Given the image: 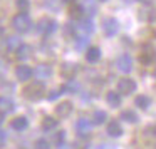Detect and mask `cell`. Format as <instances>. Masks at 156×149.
Wrapping results in <instances>:
<instances>
[{"instance_id":"27","label":"cell","mask_w":156,"mask_h":149,"mask_svg":"<svg viewBox=\"0 0 156 149\" xmlns=\"http://www.w3.org/2000/svg\"><path fill=\"white\" fill-rule=\"evenodd\" d=\"M15 5L20 12H27L29 7H30V2L29 0H15Z\"/></svg>"},{"instance_id":"16","label":"cell","mask_w":156,"mask_h":149,"mask_svg":"<svg viewBox=\"0 0 156 149\" xmlns=\"http://www.w3.org/2000/svg\"><path fill=\"white\" fill-rule=\"evenodd\" d=\"M122 127H121V124H119L118 121H111L108 124V134L111 136V137H121L122 136Z\"/></svg>"},{"instance_id":"22","label":"cell","mask_w":156,"mask_h":149,"mask_svg":"<svg viewBox=\"0 0 156 149\" xmlns=\"http://www.w3.org/2000/svg\"><path fill=\"white\" fill-rule=\"evenodd\" d=\"M119 117H121L122 121L129 122V124H134V122H138V114H136V112H133V111H129V109H128V111H122Z\"/></svg>"},{"instance_id":"18","label":"cell","mask_w":156,"mask_h":149,"mask_svg":"<svg viewBox=\"0 0 156 149\" xmlns=\"http://www.w3.org/2000/svg\"><path fill=\"white\" fill-rule=\"evenodd\" d=\"M14 109H15V106H14V102H12V99L0 97V112L7 114V112H12Z\"/></svg>"},{"instance_id":"29","label":"cell","mask_w":156,"mask_h":149,"mask_svg":"<svg viewBox=\"0 0 156 149\" xmlns=\"http://www.w3.org/2000/svg\"><path fill=\"white\" fill-rule=\"evenodd\" d=\"M35 149H51V144H49L47 139H39L35 142Z\"/></svg>"},{"instance_id":"20","label":"cell","mask_w":156,"mask_h":149,"mask_svg":"<svg viewBox=\"0 0 156 149\" xmlns=\"http://www.w3.org/2000/svg\"><path fill=\"white\" fill-rule=\"evenodd\" d=\"M79 30H82L86 35H87V34H92V32H94V24H92L91 19H81Z\"/></svg>"},{"instance_id":"9","label":"cell","mask_w":156,"mask_h":149,"mask_svg":"<svg viewBox=\"0 0 156 149\" xmlns=\"http://www.w3.org/2000/svg\"><path fill=\"white\" fill-rule=\"evenodd\" d=\"M76 72H77V64H74V62H64V64L61 65V75L66 79H74Z\"/></svg>"},{"instance_id":"34","label":"cell","mask_w":156,"mask_h":149,"mask_svg":"<svg viewBox=\"0 0 156 149\" xmlns=\"http://www.w3.org/2000/svg\"><path fill=\"white\" fill-rule=\"evenodd\" d=\"M4 71H5V67H4V64H0V75L4 74Z\"/></svg>"},{"instance_id":"24","label":"cell","mask_w":156,"mask_h":149,"mask_svg":"<svg viewBox=\"0 0 156 149\" xmlns=\"http://www.w3.org/2000/svg\"><path fill=\"white\" fill-rule=\"evenodd\" d=\"M55 126H57V119L51 117V116H45V117L42 119V129H44V131H52Z\"/></svg>"},{"instance_id":"19","label":"cell","mask_w":156,"mask_h":149,"mask_svg":"<svg viewBox=\"0 0 156 149\" xmlns=\"http://www.w3.org/2000/svg\"><path fill=\"white\" fill-rule=\"evenodd\" d=\"M10 126H12V129H15V131H24V129H27L29 121L24 117V116H20V117H15Z\"/></svg>"},{"instance_id":"37","label":"cell","mask_w":156,"mask_h":149,"mask_svg":"<svg viewBox=\"0 0 156 149\" xmlns=\"http://www.w3.org/2000/svg\"><path fill=\"white\" fill-rule=\"evenodd\" d=\"M98 2H108V0H98Z\"/></svg>"},{"instance_id":"10","label":"cell","mask_w":156,"mask_h":149,"mask_svg":"<svg viewBox=\"0 0 156 149\" xmlns=\"http://www.w3.org/2000/svg\"><path fill=\"white\" fill-rule=\"evenodd\" d=\"M32 74H34V71H32L29 65H17V69H15V77L20 82L29 81V79L32 77Z\"/></svg>"},{"instance_id":"25","label":"cell","mask_w":156,"mask_h":149,"mask_svg":"<svg viewBox=\"0 0 156 149\" xmlns=\"http://www.w3.org/2000/svg\"><path fill=\"white\" fill-rule=\"evenodd\" d=\"M19 45H20V39H19V37H9V39H7V47H9V50H17Z\"/></svg>"},{"instance_id":"31","label":"cell","mask_w":156,"mask_h":149,"mask_svg":"<svg viewBox=\"0 0 156 149\" xmlns=\"http://www.w3.org/2000/svg\"><path fill=\"white\" fill-rule=\"evenodd\" d=\"M5 142H7V134H5L4 131H0V147L5 146Z\"/></svg>"},{"instance_id":"1","label":"cell","mask_w":156,"mask_h":149,"mask_svg":"<svg viewBox=\"0 0 156 149\" xmlns=\"http://www.w3.org/2000/svg\"><path fill=\"white\" fill-rule=\"evenodd\" d=\"M45 94V85L42 81H35L30 82L29 85L24 87V97L29 101H41Z\"/></svg>"},{"instance_id":"23","label":"cell","mask_w":156,"mask_h":149,"mask_svg":"<svg viewBox=\"0 0 156 149\" xmlns=\"http://www.w3.org/2000/svg\"><path fill=\"white\" fill-rule=\"evenodd\" d=\"M15 52H17V57L24 61V59H29V57H30V52H32V49L29 47V45H24V44H20V45L17 47V50H15Z\"/></svg>"},{"instance_id":"17","label":"cell","mask_w":156,"mask_h":149,"mask_svg":"<svg viewBox=\"0 0 156 149\" xmlns=\"http://www.w3.org/2000/svg\"><path fill=\"white\" fill-rule=\"evenodd\" d=\"M134 106L138 109H141V111H146V109L151 106V97H148V95H144V94L138 95V97L134 99Z\"/></svg>"},{"instance_id":"7","label":"cell","mask_w":156,"mask_h":149,"mask_svg":"<svg viewBox=\"0 0 156 149\" xmlns=\"http://www.w3.org/2000/svg\"><path fill=\"white\" fill-rule=\"evenodd\" d=\"M116 67H118V71L124 72V74H128V72H131L133 69V59L129 54H121L118 57V61H116Z\"/></svg>"},{"instance_id":"33","label":"cell","mask_w":156,"mask_h":149,"mask_svg":"<svg viewBox=\"0 0 156 149\" xmlns=\"http://www.w3.org/2000/svg\"><path fill=\"white\" fill-rule=\"evenodd\" d=\"M149 131H151V136H154V137H156V124H153L151 127H149Z\"/></svg>"},{"instance_id":"32","label":"cell","mask_w":156,"mask_h":149,"mask_svg":"<svg viewBox=\"0 0 156 149\" xmlns=\"http://www.w3.org/2000/svg\"><path fill=\"white\" fill-rule=\"evenodd\" d=\"M99 149H116V146H111V144H102Z\"/></svg>"},{"instance_id":"3","label":"cell","mask_w":156,"mask_h":149,"mask_svg":"<svg viewBox=\"0 0 156 149\" xmlns=\"http://www.w3.org/2000/svg\"><path fill=\"white\" fill-rule=\"evenodd\" d=\"M139 61L143 62L144 65H151L156 62V50L153 45L146 44L143 45V50H141V55H139Z\"/></svg>"},{"instance_id":"8","label":"cell","mask_w":156,"mask_h":149,"mask_svg":"<svg viewBox=\"0 0 156 149\" xmlns=\"http://www.w3.org/2000/svg\"><path fill=\"white\" fill-rule=\"evenodd\" d=\"M76 129H77V134L81 136V137H86V136H89V132H91V129H92V122L87 121L86 117H82L76 122Z\"/></svg>"},{"instance_id":"30","label":"cell","mask_w":156,"mask_h":149,"mask_svg":"<svg viewBox=\"0 0 156 149\" xmlns=\"http://www.w3.org/2000/svg\"><path fill=\"white\" fill-rule=\"evenodd\" d=\"M61 94H64V92H62V89H55V91H52V94H49V99H51V101H54V99L59 97Z\"/></svg>"},{"instance_id":"28","label":"cell","mask_w":156,"mask_h":149,"mask_svg":"<svg viewBox=\"0 0 156 149\" xmlns=\"http://www.w3.org/2000/svg\"><path fill=\"white\" fill-rule=\"evenodd\" d=\"M87 44H89L87 35H82V37H77V40H76V45H77V49H84V47H87Z\"/></svg>"},{"instance_id":"15","label":"cell","mask_w":156,"mask_h":149,"mask_svg":"<svg viewBox=\"0 0 156 149\" xmlns=\"http://www.w3.org/2000/svg\"><path fill=\"white\" fill-rule=\"evenodd\" d=\"M106 102H108L112 109L119 107V106H121V94H119V92H114V91H109L108 94H106Z\"/></svg>"},{"instance_id":"2","label":"cell","mask_w":156,"mask_h":149,"mask_svg":"<svg viewBox=\"0 0 156 149\" xmlns=\"http://www.w3.org/2000/svg\"><path fill=\"white\" fill-rule=\"evenodd\" d=\"M12 27H14V30H17L19 34H25V32L30 30L32 20L25 12H20V14L14 15V19H12Z\"/></svg>"},{"instance_id":"11","label":"cell","mask_w":156,"mask_h":149,"mask_svg":"<svg viewBox=\"0 0 156 149\" xmlns=\"http://www.w3.org/2000/svg\"><path fill=\"white\" fill-rule=\"evenodd\" d=\"M34 75L37 79H41V81H44V79H49L52 75V69H51V65H47V64H41V65H37V69L34 71Z\"/></svg>"},{"instance_id":"26","label":"cell","mask_w":156,"mask_h":149,"mask_svg":"<svg viewBox=\"0 0 156 149\" xmlns=\"http://www.w3.org/2000/svg\"><path fill=\"white\" fill-rule=\"evenodd\" d=\"M69 12H71V17L72 19H77V20H81L82 15H84V14H82L81 5H74V7H71V10H69Z\"/></svg>"},{"instance_id":"14","label":"cell","mask_w":156,"mask_h":149,"mask_svg":"<svg viewBox=\"0 0 156 149\" xmlns=\"http://www.w3.org/2000/svg\"><path fill=\"white\" fill-rule=\"evenodd\" d=\"M71 112H72V104L69 101H64V102L55 106V114H57L59 117H67Z\"/></svg>"},{"instance_id":"39","label":"cell","mask_w":156,"mask_h":149,"mask_svg":"<svg viewBox=\"0 0 156 149\" xmlns=\"http://www.w3.org/2000/svg\"><path fill=\"white\" fill-rule=\"evenodd\" d=\"M153 75H154V77H156V72H154V74H153Z\"/></svg>"},{"instance_id":"6","label":"cell","mask_w":156,"mask_h":149,"mask_svg":"<svg viewBox=\"0 0 156 149\" xmlns=\"http://www.w3.org/2000/svg\"><path fill=\"white\" fill-rule=\"evenodd\" d=\"M102 30H104V34L106 35H109V37H112V35H116L118 34V30H119V22L116 20L114 17H106V19H102Z\"/></svg>"},{"instance_id":"12","label":"cell","mask_w":156,"mask_h":149,"mask_svg":"<svg viewBox=\"0 0 156 149\" xmlns=\"http://www.w3.org/2000/svg\"><path fill=\"white\" fill-rule=\"evenodd\" d=\"M101 55H102V52L99 47H89L86 50V61L91 62V64H96V62L101 61Z\"/></svg>"},{"instance_id":"36","label":"cell","mask_w":156,"mask_h":149,"mask_svg":"<svg viewBox=\"0 0 156 149\" xmlns=\"http://www.w3.org/2000/svg\"><path fill=\"white\" fill-rule=\"evenodd\" d=\"M66 4H71V2H74V0H64Z\"/></svg>"},{"instance_id":"35","label":"cell","mask_w":156,"mask_h":149,"mask_svg":"<svg viewBox=\"0 0 156 149\" xmlns=\"http://www.w3.org/2000/svg\"><path fill=\"white\" fill-rule=\"evenodd\" d=\"M4 122V112H0V124Z\"/></svg>"},{"instance_id":"5","label":"cell","mask_w":156,"mask_h":149,"mask_svg":"<svg viewBox=\"0 0 156 149\" xmlns=\"http://www.w3.org/2000/svg\"><path fill=\"white\" fill-rule=\"evenodd\" d=\"M55 29H57V22H55L54 19H49V17L41 19V20H39V24H37V30L41 32V34H44V35L52 34Z\"/></svg>"},{"instance_id":"4","label":"cell","mask_w":156,"mask_h":149,"mask_svg":"<svg viewBox=\"0 0 156 149\" xmlns=\"http://www.w3.org/2000/svg\"><path fill=\"white\" fill-rule=\"evenodd\" d=\"M118 92H119V94H122V95H129V94H133V92H136V82L133 81V79H129V77L119 79Z\"/></svg>"},{"instance_id":"21","label":"cell","mask_w":156,"mask_h":149,"mask_svg":"<svg viewBox=\"0 0 156 149\" xmlns=\"http://www.w3.org/2000/svg\"><path fill=\"white\" fill-rule=\"evenodd\" d=\"M106 119H108V114H106L104 111H94V114H92V124L96 126H101L106 122Z\"/></svg>"},{"instance_id":"13","label":"cell","mask_w":156,"mask_h":149,"mask_svg":"<svg viewBox=\"0 0 156 149\" xmlns=\"http://www.w3.org/2000/svg\"><path fill=\"white\" fill-rule=\"evenodd\" d=\"M82 9V14L89 15V17H92V15L98 14V5H96V0H84L81 5Z\"/></svg>"},{"instance_id":"38","label":"cell","mask_w":156,"mask_h":149,"mask_svg":"<svg viewBox=\"0 0 156 149\" xmlns=\"http://www.w3.org/2000/svg\"><path fill=\"white\" fill-rule=\"evenodd\" d=\"M124 2H133V0H124Z\"/></svg>"}]
</instances>
